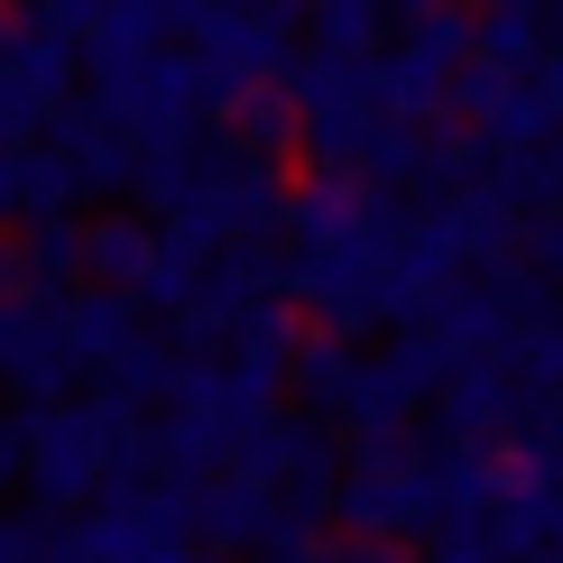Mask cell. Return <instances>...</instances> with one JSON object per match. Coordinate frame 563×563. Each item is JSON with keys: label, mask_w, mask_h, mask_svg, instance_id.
<instances>
[{"label": "cell", "mask_w": 563, "mask_h": 563, "mask_svg": "<svg viewBox=\"0 0 563 563\" xmlns=\"http://www.w3.org/2000/svg\"><path fill=\"white\" fill-rule=\"evenodd\" d=\"M130 434H139V407H121L111 388H92V397H75V407L37 416V443H29V489H37V508H84L92 489H102L111 443H130Z\"/></svg>", "instance_id": "1"}, {"label": "cell", "mask_w": 563, "mask_h": 563, "mask_svg": "<svg viewBox=\"0 0 563 563\" xmlns=\"http://www.w3.org/2000/svg\"><path fill=\"white\" fill-rule=\"evenodd\" d=\"M472 37H481V19H462V10L407 19L397 56H379V111H397V121H443L453 111V75L472 65Z\"/></svg>", "instance_id": "2"}, {"label": "cell", "mask_w": 563, "mask_h": 563, "mask_svg": "<svg viewBox=\"0 0 563 563\" xmlns=\"http://www.w3.org/2000/svg\"><path fill=\"white\" fill-rule=\"evenodd\" d=\"M195 56L222 84V102H241V92H260V84H277L296 65V29H277L268 10H213V29L195 37Z\"/></svg>", "instance_id": "3"}, {"label": "cell", "mask_w": 563, "mask_h": 563, "mask_svg": "<svg viewBox=\"0 0 563 563\" xmlns=\"http://www.w3.org/2000/svg\"><path fill=\"white\" fill-rule=\"evenodd\" d=\"M222 0H111L102 29H92L84 65H130V56H167V46H195L213 29Z\"/></svg>", "instance_id": "4"}, {"label": "cell", "mask_w": 563, "mask_h": 563, "mask_svg": "<svg viewBox=\"0 0 563 563\" xmlns=\"http://www.w3.org/2000/svg\"><path fill=\"white\" fill-rule=\"evenodd\" d=\"M241 167V148L231 139H176V148H139V176H130V195L148 203V213H195L213 185Z\"/></svg>", "instance_id": "5"}, {"label": "cell", "mask_w": 563, "mask_h": 563, "mask_svg": "<svg viewBox=\"0 0 563 563\" xmlns=\"http://www.w3.org/2000/svg\"><path fill=\"white\" fill-rule=\"evenodd\" d=\"M56 342L75 369H111L139 342V305L111 296V287H75V296H56Z\"/></svg>", "instance_id": "6"}, {"label": "cell", "mask_w": 563, "mask_h": 563, "mask_svg": "<svg viewBox=\"0 0 563 563\" xmlns=\"http://www.w3.org/2000/svg\"><path fill=\"white\" fill-rule=\"evenodd\" d=\"M148 268H157V222H148V213H102V222H84V277H92V287H111V296L139 305Z\"/></svg>", "instance_id": "7"}, {"label": "cell", "mask_w": 563, "mask_h": 563, "mask_svg": "<svg viewBox=\"0 0 563 563\" xmlns=\"http://www.w3.org/2000/svg\"><path fill=\"white\" fill-rule=\"evenodd\" d=\"M203 268H213V250L203 241H185L176 222H157V268H148V287H139V314H185V305L203 296Z\"/></svg>", "instance_id": "8"}, {"label": "cell", "mask_w": 563, "mask_h": 563, "mask_svg": "<svg viewBox=\"0 0 563 563\" xmlns=\"http://www.w3.org/2000/svg\"><path fill=\"white\" fill-rule=\"evenodd\" d=\"M19 260H29V287L46 305L75 296V277H84V222L75 213H37L29 231H19Z\"/></svg>", "instance_id": "9"}, {"label": "cell", "mask_w": 563, "mask_h": 563, "mask_svg": "<svg viewBox=\"0 0 563 563\" xmlns=\"http://www.w3.org/2000/svg\"><path fill=\"white\" fill-rule=\"evenodd\" d=\"M305 37L323 56H351V65H379V37H388V0H314Z\"/></svg>", "instance_id": "10"}, {"label": "cell", "mask_w": 563, "mask_h": 563, "mask_svg": "<svg viewBox=\"0 0 563 563\" xmlns=\"http://www.w3.org/2000/svg\"><path fill=\"white\" fill-rule=\"evenodd\" d=\"M351 379H361V361H351V342H342V333H305V342H296V361H287V388L305 397V407L342 416Z\"/></svg>", "instance_id": "11"}, {"label": "cell", "mask_w": 563, "mask_h": 563, "mask_svg": "<svg viewBox=\"0 0 563 563\" xmlns=\"http://www.w3.org/2000/svg\"><path fill=\"white\" fill-rule=\"evenodd\" d=\"M176 369H185V361H176V342H167V333H139L121 361L102 369V388L121 397V407H167V397H176Z\"/></svg>", "instance_id": "12"}, {"label": "cell", "mask_w": 563, "mask_h": 563, "mask_svg": "<svg viewBox=\"0 0 563 563\" xmlns=\"http://www.w3.org/2000/svg\"><path fill=\"white\" fill-rule=\"evenodd\" d=\"M545 10H481V37H472V56L481 65H499V75H536V65H545Z\"/></svg>", "instance_id": "13"}, {"label": "cell", "mask_w": 563, "mask_h": 563, "mask_svg": "<svg viewBox=\"0 0 563 563\" xmlns=\"http://www.w3.org/2000/svg\"><path fill=\"white\" fill-rule=\"evenodd\" d=\"M222 139H231V148H241V157H277V148H287V139H296V102H287V92H277V84L241 92V102L222 111Z\"/></svg>", "instance_id": "14"}, {"label": "cell", "mask_w": 563, "mask_h": 563, "mask_svg": "<svg viewBox=\"0 0 563 563\" xmlns=\"http://www.w3.org/2000/svg\"><path fill=\"white\" fill-rule=\"evenodd\" d=\"M508 369H518L536 397H563V305H545L536 323H518V342H508Z\"/></svg>", "instance_id": "15"}, {"label": "cell", "mask_w": 563, "mask_h": 563, "mask_svg": "<svg viewBox=\"0 0 563 563\" xmlns=\"http://www.w3.org/2000/svg\"><path fill=\"white\" fill-rule=\"evenodd\" d=\"M75 203H84V167L56 157V148H29V222L37 213H75Z\"/></svg>", "instance_id": "16"}, {"label": "cell", "mask_w": 563, "mask_h": 563, "mask_svg": "<svg viewBox=\"0 0 563 563\" xmlns=\"http://www.w3.org/2000/svg\"><path fill=\"white\" fill-rule=\"evenodd\" d=\"M102 139H121V130H111V121H102V111H92V102H84V92H75V102H65V111H56V121H46V139H37V148H56V157H75V167H84V157H92V148H102Z\"/></svg>", "instance_id": "17"}, {"label": "cell", "mask_w": 563, "mask_h": 563, "mask_svg": "<svg viewBox=\"0 0 563 563\" xmlns=\"http://www.w3.org/2000/svg\"><path fill=\"white\" fill-rule=\"evenodd\" d=\"M102 10H111V0H37V10H29V29L84 56V46H92V29H102Z\"/></svg>", "instance_id": "18"}, {"label": "cell", "mask_w": 563, "mask_h": 563, "mask_svg": "<svg viewBox=\"0 0 563 563\" xmlns=\"http://www.w3.org/2000/svg\"><path fill=\"white\" fill-rule=\"evenodd\" d=\"M518 250H527V268L554 287V277H563V213H527V241Z\"/></svg>", "instance_id": "19"}, {"label": "cell", "mask_w": 563, "mask_h": 563, "mask_svg": "<svg viewBox=\"0 0 563 563\" xmlns=\"http://www.w3.org/2000/svg\"><path fill=\"white\" fill-rule=\"evenodd\" d=\"M0 563H46V518H37V508H29V518L0 508Z\"/></svg>", "instance_id": "20"}, {"label": "cell", "mask_w": 563, "mask_h": 563, "mask_svg": "<svg viewBox=\"0 0 563 563\" xmlns=\"http://www.w3.org/2000/svg\"><path fill=\"white\" fill-rule=\"evenodd\" d=\"M29 443H37V416H0V489L29 481Z\"/></svg>", "instance_id": "21"}, {"label": "cell", "mask_w": 563, "mask_h": 563, "mask_svg": "<svg viewBox=\"0 0 563 563\" xmlns=\"http://www.w3.org/2000/svg\"><path fill=\"white\" fill-rule=\"evenodd\" d=\"M0 222H29V148H0Z\"/></svg>", "instance_id": "22"}, {"label": "cell", "mask_w": 563, "mask_h": 563, "mask_svg": "<svg viewBox=\"0 0 563 563\" xmlns=\"http://www.w3.org/2000/svg\"><path fill=\"white\" fill-rule=\"evenodd\" d=\"M323 563H407V545H397V536H333Z\"/></svg>", "instance_id": "23"}, {"label": "cell", "mask_w": 563, "mask_h": 563, "mask_svg": "<svg viewBox=\"0 0 563 563\" xmlns=\"http://www.w3.org/2000/svg\"><path fill=\"white\" fill-rule=\"evenodd\" d=\"M527 84H536V102H545V111H554V121H563V37L545 46V65H536V75H527Z\"/></svg>", "instance_id": "24"}, {"label": "cell", "mask_w": 563, "mask_h": 563, "mask_svg": "<svg viewBox=\"0 0 563 563\" xmlns=\"http://www.w3.org/2000/svg\"><path fill=\"white\" fill-rule=\"evenodd\" d=\"M250 563H323V536H277V545H260Z\"/></svg>", "instance_id": "25"}, {"label": "cell", "mask_w": 563, "mask_h": 563, "mask_svg": "<svg viewBox=\"0 0 563 563\" xmlns=\"http://www.w3.org/2000/svg\"><path fill=\"white\" fill-rule=\"evenodd\" d=\"M10 296H37V287H29V260H19V241H0V305H10Z\"/></svg>", "instance_id": "26"}, {"label": "cell", "mask_w": 563, "mask_h": 563, "mask_svg": "<svg viewBox=\"0 0 563 563\" xmlns=\"http://www.w3.org/2000/svg\"><path fill=\"white\" fill-rule=\"evenodd\" d=\"M10 29H19V10H10V0H0V46H10Z\"/></svg>", "instance_id": "27"}, {"label": "cell", "mask_w": 563, "mask_h": 563, "mask_svg": "<svg viewBox=\"0 0 563 563\" xmlns=\"http://www.w3.org/2000/svg\"><path fill=\"white\" fill-rule=\"evenodd\" d=\"M545 19H554V37H563V0H545Z\"/></svg>", "instance_id": "28"}, {"label": "cell", "mask_w": 563, "mask_h": 563, "mask_svg": "<svg viewBox=\"0 0 563 563\" xmlns=\"http://www.w3.org/2000/svg\"><path fill=\"white\" fill-rule=\"evenodd\" d=\"M222 10H268V0H222Z\"/></svg>", "instance_id": "29"}, {"label": "cell", "mask_w": 563, "mask_h": 563, "mask_svg": "<svg viewBox=\"0 0 563 563\" xmlns=\"http://www.w3.org/2000/svg\"><path fill=\"white\" fill-rule=\"evenodd\" d=\"M29 10H37V0H29Z\"/></svg>", "instance_id": "30"}]
</instances>
